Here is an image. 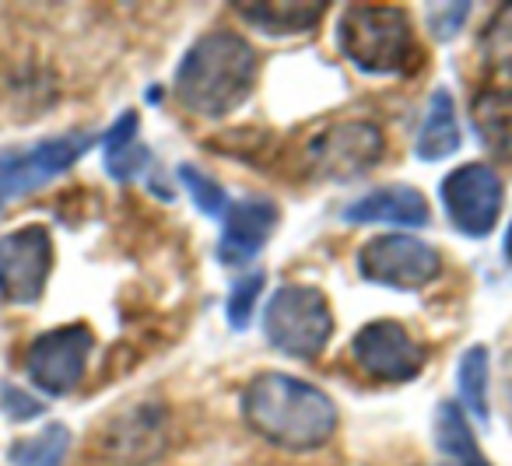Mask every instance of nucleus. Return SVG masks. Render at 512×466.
Masks as SVG:
<instances>
[{"instance_id": "obj_1", "label": "nucleus", "mask_w": 512, "mask_h": 466, "mask_svg": "<svg viewBox=\"0 0 512 466\" xmlns=\"http://www.w3.org/2000/svg\"><path fill=\"white\" fill-rule=\"evenodd\" d=\"M239 414L260 442L292 456L327 449L341 428V410L327 389L278 368L256 372L242 386Z\"/></svg>"}, {"instance_id": "obj_2", "label": "nucleus", "mask_w": 512, "mask_h": 466, "mask_svg": "<svg viewBox=\"0 0 512 466\" xmlns=\"http://www.w3.org/2000/svg\"><path fill=\"white\" fill-rule=\"evenodd\" d=\"M260 57L235 29H211L190 43L172 74L179 109L197 120L218 123L239 113L256 92Z\"/></svg>"}, {"instance_id": "obj_3", "label": "nucleus", "mask_w": 512, "mask_h": 466, "mask_svg": "<svg viewBox=\"0 0 512 466\" xmlns=\"http://www.w3.org/2000/svg\"><path fill=\"white\" fill-rule=\"evenodd\" d=\"M337 50L362 78H411L425 67L411 18L393 4H348L337 18Z\"/></svg>"}, {"instance_id": "obj_4", "label": "nucleus", "mask_w": 512, "mask_h": 466, "mask_svg": "<svg viewBox=\"0 0 512 466\" xmlns=\"http://www.w3.org/2000/svg\"><path fill=\"white\" fill-rule=\"evenodd\" d=\"M337 330L330 298L316 284L288 281L267 298L264 340L278 354L295 361H313L330 347Z\"/></svg>"}, {"instance_id": "obj_5", "label": "nucleus", "mask_w": 512, "mask_h": 466, "mask_svg": "<svg viewBox=\"0 0 512 466\" xmlns=\"http://www.w3.org/2000/svg\"><path fill=\"white\" fill-rule=\"evenodd\" d=\"M99 141L102 137L88 134V130H67V134L43 137L36 144L0 148V211L71 172Z\"/></svg>"}, {"instance_id": "obj_6", "label": "nucleus", "mask_w": 512, "mask_h": 466, "mask_svg": "<svg viewBox=\"0 0 512 466\" xmlns=\"http://www.w3.org/2000/svg\"><path fill=\"white\" fill-rule=\"evenodd\" d=\"M358 277L376 288L400 291V295H418V291L432 288L446 270L442 253L432 242L418 239V235L404 232H386L372 235L362 242L355 253Z\"/></svg>"}, {"instance_id": "obj_7", "label": "nucleus", "mask_w": 512, "mask_h": 466, "mask_svg": "<svg viewBox=\"0 0 512 466\" xmlns=\"http://www.w3.org/2000/svg\"><path fill=\"white\" fill-rule=\"evenodd\" d=\"M386 155V134L379 123L344 120L330 123L306 144V169L323 183H355L365 179Z\"/></svg>"}, {"instance_id": "obj_8", "label": "nucleus", "mask_w": 512, "mask_h": 466, "mask_svg": "<svg viewBox=\"0 0 512 466\" xmlns=\"http://www.w3.org/2000/svg\"><path fill=\"white\" fill-rule=\"evenodd\" d=\"M439 200L449 225L463 239H488L498 228L505 207V183L495 165L488 162H463L446 172L439 183Z\"/></svg>"}, {"instance_id": "obj_9", "label": "nucleus", "mask_w": 512, "mask_h": 466, "mask_svg": "<svg viewBox=\"0 0 512 466\" xmlns=\"http://www.w3.org/2000/svg\"><path fill=\"white\" fill-rule=\"evenodd\" d=\"M95 351V330L88 323H64L36 333L25 351V375L39 393L71 396L85 382L88 361Z\"/></svg>"}, {"instance_id": "obj_10", "label": "nucleus", "mask_w": 512, "mask_h": 466, "mask_svg": "<svg viewBox=\"0 0 512 466\" xmlns=\"http://www.w3.org/2000/svg\"><path fill=\"white\" fill-rule=\"evenodd\" d=\"M57 267V242L39 221L0 235V302L4 305H39L50 288Z\"/></svg>"}, {"instance_id": "obj_11", "label": "nucleus", "mask_w": 512, "mask_h": 466, "mask_svg": "<svg viewBox=\"0 0 512 466\" xmlns=\"http://www.w3.org/2000/svg\"><path fill=\"white\" fill-rule=\"evenodd\" d=\"M351 361L369 379L404 386L425 372L428 351L400 319H372L351 337Z\"/></svg>"}, {"instance_id": "obj_12", "label": "nucleus", "mask_w": 512, "mask_h": 466, "mask_svg": "<svg viewBox=\"0 0 512 466\" xmlns=\"http://www.w3.org/2000/svg\"><path fill=\"white\" fill-rule=\"evenodd\" d=\"M281 225V204L264 193H249V197L232 200L228 214L221 218V239H218V256L221 267L235 270L253 263L256 256L264 253L267 242L274 239Z\"/></svg>"}, {"instance_id": "obj_13", "label": "nucleus", "mask_w": 512, "mask_h": 466, "mask_svg": "<svg viewBox=\"0 0 512 466\" xmlns=\"http://www.w3.org/2000/svg\"><path fill=\"white\" fill-rule=\"evenodd\" d=\"M344 225H393V228H428L432 207L428 197L411 183H390L358 193L341 207Z\"/></svg>"}, {"instance_id": "obj_14", "label": "nucleus", "mask_w": 512, "mask_h": 466, "mask_svg": "<svg viewBox=\"0 0 512 466\" xmlns=\"http://www.w3.org/2000/svg\"><path fill=\"white\" fill-rule=\"evenodd\" d=\"M330 4L323 0H256V4H232V11L239 15V22L246 29L260 32L267 39H295V36H309V32L320 29L323 15H327Z\"/></svg>"}, {"instance_id": "obj_15", "label": "nucleus", "mask_w": 512, "mask_h": 466, "mask_svg": "<svg viewBox=\"0 0 512 466\" xmlns=\"http://www.w3.org/2000/svg\"><path fill=\"white\" fill-rule=\"evenodd\" d=\"M470 130L488 158L512 165V85H484L470 99Z\"/></svg>"}, {"instance_id": "obj_16", "label": "nucleus", "mask_w": 512, "mask_h": 466, "mask_svg": "<svg viewBox=\"0 0 512 466\" xmlns=\"http://www.w3.org/2000/svg\"><path fill=\"white\" fill-rule=\"evenodd\" d=\"M460 148H463V130H460V116H456L453 88L439 85L428 95L425 116H421L418 134H414V158L418 162H446Z\"/></svg>"}, {"instance_id": "obj_17", "label": "nucleus", "mask_w": 512, "mask_h": 466, "mask_svg": "<svg viewBox=\"0 0 512 466\" xmlns=\"http://www.w3.org/2000/svg\"><path fill=\"white\" fill-rule=\"evenodd\" d=\"M432 445L439 466H491L477 442L474 421L463 414L456 400H439L432 414Z\"/></svg>"}, {"instance_id": "obj_18", "label": "nucleus", "mask_w": 512, "mask_h": 466, "mask_svg": "<svg viewBox=\"0 0 512 466\" xmlns=\"http://www.w3.org/2000/svg\"><path fill=\"white\" fill-rule=\"evenodd\" d=\"M137 130H141V113L137 109H123L109 130L102 134V169L116 183H130V179H141L151 169V148L137 141Z\"/></svg>"}, {"instance_id": "obj_19", "label": "nucleus", "mask_w": 512, "mask_h": 466, "mask_svg": "<svg viewBox=\"0 0 512 466\" xmlns=\"http://www.w3.org/2000/svg\"><path fill=\"white\" fill-rule=\"evenodd\" d=\"M162 410L158 407H134L130 414H123L120 421L113 417L106 438V449L113 456H130L134 463H148L158 449H162Z\"/></svg>"}, {"instance_id": "obj_20", "label": "nucleus", "mask_w": 512, "mask_h": 466, "mask_svg": "<svg viewBox=\"0 0 512 466\" xmlns=\"http://www.w3.org/2000/svg\"><path fill=\"white\" fill-rule=\"evenodd\" d=\"M456 393L460 407L470 421H481L488 428L491 421V358L484 344H470L456 361Z\"/></svg>"}, {"instance_id": "obj_21", "label": "nucleus", "mask_w": 512, "mask_h": 466, "mask_svg": "<svg viewBox=\"0 0 512 466\" xmlns=\"http://www.w3.org/2000/svg\"><path fill=\"white\" fill-rule=\"evenodd\" d=\"M71 452V428L64 421H46L43 431L15 438L8 449L11 466H64Z\"/></svg>"}, {"instance_id": "obj_22", "label": "nucleus", "mask_w": 512, "mask_h": 466, "mask_svg": "<svg viewBox=\"0 0 512 466\" xmlns=\"http://www.w3.org/2000/svg\"><path fill=\"white\" fill-rule=\"evenodd\" d=\"M477 57L491 74L512 78V4L495 8V15L484 22L477 36Z\"/></svg>"}, {"instance_id": "obj_23", "label": "nucleus", "mask_w": 512, "mask_h": 466, "mask_svg": "<svg viewBox=\"0 0 512 466\" xmlns=\"http://www.w3.org/2000/svg\"><path fill=\"white\" fill-rule=\"evenodd\" d=\"M176 179H179V186H183V190L190 193L193 207H197V211L204 214V218L221 221L228 214V207H232V197H228L225 186H221L214 176H207V172L200 169V165L179 162L176 165Z\"/></svg>"}, {"instance_id": "obj_24", "label": "nucleus", "mask_w": 512, "mask_h": 466, "mask_svg": "<svg viewBox=\"0 0 512 466\" xmlns=\"http://www.w3.org/2000/svg\"><path fill=\"white\" fill-rule=\"evenodd\" d=\"M264 288H267L264 270H249V274H242L232 281L228 298H225V319L235 333L249 330V323H253V316H256V302H260Z\"/></svg>"}, {"instance_id": "obj_25", "label": "nucleus", "mask_w": 512, "mask_h": 466, "mask_svg": "<svg viewBox=\"0 0 512 466\" xmlns=\"http://www.w3.org/2000/svg\"><path fill=\"white\" fill-rule=\"evenodd\" d=\"M474 4L460 0V4H425V29L435 43H453L463 29H467Z\"/></svg>"}, {"instance_id": "obj_26", "label": "nucleus", "mask_w": 512, "mask_h": 466, "mask_svg": "<svg viewBox=\"0 0 512 466\" xmlns=\"http://www.w3.org/2000/svg\"><path fill=\"white\" fill-rule=\"evenodd\" d=\"M0 414L8 417L11 424H29L46 414V400L32 396V389L4 379L0 382Z\"/></svg>"}, {"instance_id": "obj_27", "label": "nucleus", "mask_w": 512, "mask_h": 466, "mask_svg": "<svg viewBox=\"0 0 512 466\" xmlns=\"http://www.w3.org/2000/svg\"><path fill=\"white\" fill-rule=\"evenodd\" d=\"M498 386H502V414H505V428L512 431V351L502 358V368H498Z\"/></svg>"}, {"instance_id": "obj_28", "label": "nucleus", "mask_w": 512, "mask_h": 466, "mask_svg": "<svg viewBox=\"0 0 512 466\" xmlns=\"http://www.w3.org/2000/svg\"><path fill=\"white\" fill-rule=\"evenodd\" d=\"M502 260L512 263V218H509V228H505V235H502Z\"/></svg>"}, {"instance_id": "obj_29", "label": "nucleus", "mask_w": 512, "mask_h": 466, "mask_svg": "<svg viewBox=\"0 0 512 466\" xmlns=\"http://www.w3.org/2000/svg\"><path fill=\"white\" fill-rule=\"evenodd\" d=\"M158 99H162V88L151 85V88H148V106H158Z\"/></svg>"}]
</instances>
